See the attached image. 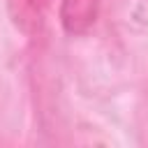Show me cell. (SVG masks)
Returning a JSON list of instances; mask_svg holds the SVG:
<instances>
[{"mask_svg":"<svg viewBox=\"0 0 148 148\" xmlns=\"http://www.w3.org/2000/svg\"><path fill=\"white\" fill-rule=\"evenodd\" d=\"M99 5H102V0H62V5H60L62 28L69 35L86 32L95 23Z\"/></svg>","mask_w":148,"mask_h":148,"instance_id":"obj_1","label":"cell"},{"mask_svg":"<svg viewBox=\"0 0 148 148\" xmlns=\"http://www.w3.org/2000/svg\"><path fill=\"white\" fill-rule=\"evenodd\" d=\"M23 2H25L30 9H35V12H42V9L46 7V2H49V0H23Z\"/></svg>","mask_w":148,"mask_h":148,"instance_id":"obj_2","label":"cell"}]
</instances>
